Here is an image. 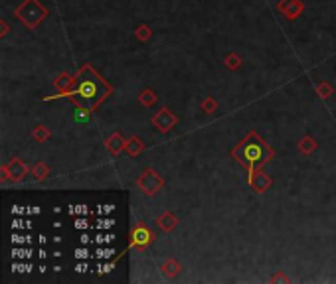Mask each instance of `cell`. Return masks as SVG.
I'll return each mask as SVG.
<instances>
[{"label": "cell", "instance_id": "cell-1", "mask_svg": "<svg viewBox=\"0 0 336 284\" xmlns=\"http://www.w3.org/2000/svg\"><path fill=\"white\" fill-rule=\"evenodd\" d=\"M109 91H111V87L91 69L89 65H85L81 69V73H78V77L73 79V85H71L67 95L71 97V101L78 107L93 109L109 95Z\"/></svg>", "mask_w": 336, "mask_h": 284}, {"label": "cell", "instance_id": "cell-2", "mask_svg": "<svg viewBox=\"0 0 336 284\" xmlns=\"http://www.w3.org/2000/svg\"><path fill=\"white\" fill-rule=\"evenodd\" d=\"M273 148L259 138L257 132H249L244 140L237 144V148L232 150V156L251 174L255 170H261L273 158Z\"/></svg>", "mask_w": 336, "mask_h": 284}, {"label": "cell", "instance_id": "cell-3", "mask_svg": "<svg viewBox=\"0 0 336 284\" xmlns=\"http://www.w3.org/2000/svg\"><path fill=\"white\" fill-rule=\"evenodd\" d=\"M16 16L26 24L28 28H36L48 16V10L40 4L38 0H26L18 10H16Z\"/></svg>", "mask_w": 336, "mask_h": 284}, {"label": "cell", "instance_id": "cell-4", "mask_svg": "<svg viewBox=\"0 0 336 284\" xmlns=\"http://www.w3.org/2000/svg\"><path fill=\"white\" fill-rule=\"evenodd\" d=\"M137 186H139L146 195H155L158 190L164 188V180H162V176L156 174L155 170H146L141 178L137 180Z\"/></svg>", "mask_w": 336, "mask_h": 284}, {"label": "cell", "instance_id": "cell-5", "mask_svg": "<svg viewBox=\"0 0 336 284\" xmlns=\"http://www.w3.org/2000/svg\"><path fill=\"white\" fill-rule=\"evenodd\" d=\"M151 123H153V127L158 129L160 132H168L170 129H174V125L178 123V118L172 115L168 109H160V111L153 116V120H151Z\"/></svg>", "mask_w": 336, "mask_h": 284}, {"label": "cell", "instance_id": "cell-6", "mask_svg": "<svg viewBox=\"0 0 336 284\" xmlns=\"http://www.w3.org/2000/svg\"><path fill=\"white\" fill-rule=\"evenodd\" d=\"M153 243V233L148 231L144 225H137L133 231H130V245L129 247H139L144 249Z\"/></svg>", "mask_w": 336, "mask_h": 284}, {"label": "cell", "instance_id": "cell-7", "mask_svg": "<svg viewBox=\"0 0 336 284\" xmlns=\"http://www.w3.org/2000/svg\"><path fill=\"white\" fill-rule=\"evenodd\" d=\"M279 12H283L285 14V18L287 20H297L298 16H301V12L305 10V4L301 2V0H281L279 2Z\"/></svg>", "mask_w": 336, "mask_h": 284}, {"label": "cell", "instance_id": "cell-8", "mask_svg": "<svg viewBox=\"0 0 336 284\" xmlns=\"http://www.w3.org/2000/svg\"><path fill=\"white\" fill-rule=\"evenodd\" d=\"M249 186L253 188V192H257V194H265V192L271 188V178H269L265 172L255 170V172L249 174Z\"/></svg>", "mask_w": 336, "mask_h": 284}, {"label": "cell", "instance_id": "cell-9", "mask_svg": "<svg viewBox=\"0 0 336 284\" xmlns=\"http://www.w3.org/2000/svg\"><path fill=\"white\" fill-rule=\"evenodd\" d=\"M4 170L8 172V178H12L14 181H20L28 174L26 164H24L20 158H14V160H10V162L4 166Z\"/></svg>", "mask_w": 336, "mask_h": 284}, {"label": "cell", "instance_id": "cell-10", "mask_svg": "<svg viewBox=\"0 0 336 284\" xmlns=\"http://www.w3.org/2000/svg\"><path fill=\"white\" fill-rule=\"evenodd\" d=\"M156 223H158V227H160L162 231H172V229L178 225V217H176L174 213H170V211H164V213L156 219Z\"/></svg>", "mask_w": 336, "mask_h": 284}, {"label": "cell", "instance_id": "cell-11", "mask_svg": "<svg viewBox=\"0 0 336 284\" xmlns=\"http://www.w3.org/2000/svg\"><path fill=\"white\" fill-rule=\"evenodd\" d=\"M125 146H127V140H125V138H123L119 132H115L113 136H109V138H107V150H109L111 154H119V152H121Z\"/></svg>", "mask_w": 336, "mask_h": 284}, {"label": "cell", "instance_id": "cell-12", "mask_svg": "<svg viewBox=\"0 0 336 284\" xmlns=\"http://www.w3.org/2000/svg\"><path fill=\"white\" fill-rule=\"evenodd\" d=\"M125 150H127V154L129 156H139L144 150V144L139 136H130L129 140H127V146H125Z\"/></svg>", "mask_w": 336, "mask_h": 284}, {"label": "cell", "instance_id": "cell-13", "mask_svg": "<svg viewBox=\"0 0 336 284\" xmlns=\"http://www.w3.org/2000/svg\"><path fill=\"white\" fill-rule=\"evenodd\" d=\"M160 269H162V274H164L166 278H174V276L180 272V265H178L174 258H168V260L162 262V267H160Z\"/></svg>", "mask_w": 336, "mask_h": 284}, {"label": "cell", "instance_id": "cell-14", "mask_svg": "<svg viewBox=\"0 0 336 284\" xmlns=\"http://www.w3.org/2000/svg\"><path fill=\"white\" fill-rule=\"evenodd\" d=\"M223 65H226L230 71H237V69L241 67V57H239L237 53L230 52L226 57H223Z\"/></svg>", "mask_w": 336, "mask_h": 284}, {"label": "cell", "instance_id": "cell-15", "mask_svg": "<svg viewBox=\"0 0 336 284\" xmlns=\"http://www.w3.org/2000/svg\"><path fill=\"white\" fill-rule=\"evenodd\" d=\"M298 150L303 154H312L316 150V142L312 140L310 136H305V138H301V142H298Z\"/></svg>", "mask_w": 336, "mask_h": 284}, {"label": "cell", "instance_id": "cell-16", "mask_svg": "<svg viewBox=\"0 0 336 284\" xmlns=\"http://www.w3.org/2000/svg\"><path fill=\"white\" fill-rule=\"evenodd\" d=\"M139 101H141V105H144V107H153V105L156 103V95L153 89H144L139 95Z\"/></svg>", "mask_w": 336, "mask_h": 284}, {"label": "cell", "instance_id": "cell-17", "mask_svg": "<svg viewBox=\"0 0 336 284\" xmlns=\"http://www.w3.org/2000/svg\"><path fill=\"white\" fill-rule=\"evenodd\" d=\"M71 85H73V81H71V77L67 75V73H64V75H60L58 77V81H55V87L60 91H64L65 95L69 93V89H71Z\"/></svg>", "mask_w": 336, "mask_h": 284}, {"label": "cell", "instance_id": "cell-18", "mask_svg": "<svg viewBox=\"0 0 336 284\" xmlns=\"http://www.w3.org/2000/svg\"><path fill=\"white\" fill-rule=\"evenodd\" d=\"M73 120H76V123H81V125L89 123V120H91V109L78 107V111H76V115H73Z\"/></svg>", "mask_w": 336, "mask_h": 284}, {"label": "cell", "instance_id": "cell-19", "mask_svg": "<svg viewBox=\"0 0 336 284\" xmlns=\"http://www.w3.org/2000/svg\"><path fill=\"white\" fill-rule=\"evenodd\" d=\"M316 93H319V97L321 99H328L334 89H332V85L330 83H326V81H321V83H316Z\"/></svg>", "mask_w": 336, "mask_h": 284}, {"label": "cell", "instance_id": "cell-20", "mask_svg": "<svg viewBox=\"0 0 336 284\" xmlns=\"http://www.w3.org/2000/svg\"><path fill=\"white\" fill-rule=\"evenodd\" d=\"M32 136H34V140H38V142H44V140H48V136H50V130L46 129V127H36L34 129V132H32Z\"/></svg>", "mask_w": 336, "mask_h": 284}, {"label": "cell", "instance_id": "cell-21", "mask_svg": "<svg viewBox=\"0 0 336 284\" xmlns=\"http://www.w3.org/2000/svg\"><path fill=\"white\" fill-rule=\"evenodd\" d=\"M48 172H50V170H48V166H46L44 162H38V164H36V168L32 170V174L36 176V180H44V178L48 176Z\"/></svg>", "mask_w": 336, "mask_h": 284}, {"label": "cell", "instance_id": "cell-22", "mask_svg": "<svg viewBox=\"0 0 336 284\" xmlns=\"http://www.w3.org/2000/svg\"><path fill=\"white\" fill-rule=\"evenodd\" d=\"M202 111H204V113H214V111H216V99L208 97L206 101L202 103Z\"/></svg>", "mask_w": 336, "mask_h": 284}, {"label": "cell", "instance_id": "cell-23", "mask_svg": "<svg viewBox=\"0 0 336 284\" xmlns=\"http://www.w3.org/2000/svg\"><path fill=\"white\" fill-rule=\"evenodd\" d=\"M137 38L139 39H148L151 38V30H148V26H141V28H137Z\"/></svg>", "mask_w": 336, "mask_h": 284}, {"label": "cell", "instance_id": "cell-24", "mask_svg": "<svg viewBox=\"0 0 336 284\" xmlns=\"http://www.w3.org/2000/svg\"><path fill=\"white\" fill-rule=\"evenodd\" d=\"M69 213H78V215H87V207L85 206H71Z\"/></svg>", "mask_w": 336, "mask_h": 284}, {"label": "cell", "instance_id": "cell-25", "mask_svg": "<svg viewBox=\"0 0 336 284\" xmlns=\"http://www.w3.org/2000/svg\"><path fill=\"white\" fill-rule=\"evenodd\" d=\"M113 249H97V257L99 258H111Z\"/></svg>", "mask_w": 336, "mask_h": 284}, {"label": "cell", "instance_id": "cell-26", "mask_svg": "<svg viewBox=\"0 0 336 284\" xmlns=\"http://www.w3.org/2000/svg\"><path fill=\"white\" fill-rule=\"evenodd\" d=\"M87 227H89V225H87V219H83V217H81V219H76V229H81V231H83V229H87Z\"/></svg>", "mask_w": 336, "mask_h": 284}, {"label": "cell", "instance_id": "cell-27", "mask_svg": "<svg viewBox=\"0 0 336 284\" xmlns=\"http://www.w3.org/2000/svg\"><path fill=\"white\" fill-rule=\"evenodd\" d=\"M76 257L81 258V260H83V258H87V257H89V253H87V249H78V251H76Z\"/></svg>", "mask_w": 336, "mask_h": 284}, {"label": "cell", "instance_id": "cell-28", "mask_svg": "<svg viewBox=\"0 0 336 284\" xmlns=\"http://www.w3.org/2000/svg\"><path fill=\"white\" fill-rule=\"evenodd\" d=\"M115 225V221L113 219H103V229H111Z\"/></svg>", "mask_w": 336, "mask_h": 284}, {"label": "cell", "instance_id": "cell-29", "mask_svg": "<svg viewBox=\"0 0 336 284\" xmlns=\"http://www.w3.org/2000/svg\"><path fill=\"white\" fill-rule=\"evenodd\" d=\"M115 211V207L113 206H103V213H107V215H111Z\"/></svg>", "mask_w": 336, "mask_h": 284}, {"label": "cell", "instance_id": "cell-30", "mask_svg": "<svg viewBox=\"0 0 336 284\" xmlns=\"http://www.w3.org/2000/svg\"><path fill=\"white\" fill-rule=\"evenodd\" d=\"M76 271H78V272H85V271H87V265H83V262H81V265H78V267H76Z\"/></svg>", "mask_w": 336, "mask_h": 284}, {"label": "cell", "instance_id": "cell-31", "mask_svg": "<svg viewBox=\"0 0 336 284\" xmlns=\"http://www.w3.org/2000/svg\"><path fill=\"white\" fill-rule=\"evenodd\" d=\"M6 34H8V24L2 20V36H6Z\"/></svg>", "mask_w": 336, "mask_h": 284}, {"label": "cell", "instance_id": "cell-32", "mask_svg": "<svg viewBox=\"0 0 336 284\" xmlns=\"http://www.w3.org/2000/svg\"><path fill=\"white\" fill-rule=\"evenodd\" d=\"M12 229H22V221H14V225H12Z\"/></svg>", "mask_w": 336, "mask_h": 284}, {"label": "cell", "instance_id": "cell-33", "mask_svg": "<svg viewBox=\"0 0 336 284\" xmlns=\"http://www.w3.org/2000/svg\"><path fill=\"white\" fill-rule=\"evenodd\" d=\"M115 237H113V233H109V235H105V243H111Z\"/></svg>", "mask_w": 336, "mask_h": 284}, {"label": "cell", "instance_id": "cell-34", "mask_svg": "<svg viewBox=\"0 0 336 284\" xmlns=\"http://www.w3.org/2000/svg\"><path fill=\"white\" fill-rule=\"evenodd\" d=\"M95 241H97V243H105V235H101V233H99V235L95 237Z\"/></svg>", "mask_w": 336, "mask_h": 284}, {"label": "cell", "instance_id": "cell-35", "mask_svg": "<svg viewBox=\"0 0 336 284\" xmlns=\"http://www.w3.org/2000/svg\"><path fill=\"white\" fill-rule=\"evenodd\" d=\"M81 243L87 245V243H89V237H87V235H81Z\"/></svg>", "mask_w": 336, "mask_h": 284}, {"label": "cell", "instance_id": "cell-36", "mask_svg": "<svg viewBox=\"0 0 336 284\" xmlns=\"http://www.w3.org/2000/svg\"><path fill=\"white\" fill-rule=\"evenodd\" d=\"M28 213H36V215H38V213H40V207H32V209H28Z\"/></svg>", "mask_w": 336, "mask_h": 284}, {"label": "cell", "instance_id": "cell-37", "mask_svg": "<svg viewBox=\"0 0 336 284\" xmlns=\"http://www.w3.org/2000/svg\"><path fill=\"white\" fill-rule=\"evenodd\" d=\"M22 211H24L22 207H14V209H12V213H14V215H16V213H22Z\"/></svg>", "mask_w": 336, "mask_h": 284}]
</instances>
